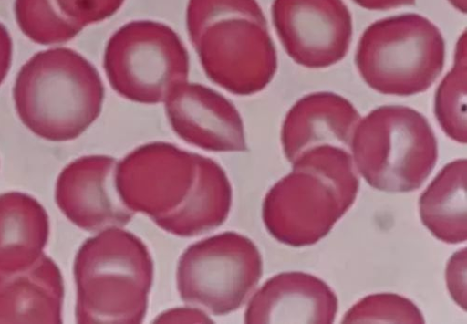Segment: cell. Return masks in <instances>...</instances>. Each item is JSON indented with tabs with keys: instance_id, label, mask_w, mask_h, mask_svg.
<instances>
[{
	"instance_id": "603a6c76",
	"label": "cell",
	"mask_w": 467,
	"mask_h": 324,
	"mask_svg": "<svg viewBox=\"0 0 467 324\" xmlns=\"http://www.w3.org/2000/svg\"><path fill=\"white\" fill-rule=\"evenodd\" d=\"M155 321L209 323L213 320L199 308H176L164 312Z\"/></svg>"
},
{
	"instance_id": "ffe728a7",
	"label": "cell",
	"mask_w": 467,
	"mask_h": 324,
	"mask_svg": "<svg viewBox=\"0 0 467 324\" xmlns=\"http://www.w3.org/2000/svg\"><path fill=\"white\" fill-rule=\"evenodd\" d=\"M60 25L77 37L88 25L116 15L125 0H47Z\"/></svg>"
},
{
	"instance_id": "484cf974",
	"label": "cell",
	"mask_w": 467,
	"mask_h": 324,
	"mask_svg": "<svg viewBox=\"0 0 467 324\" xmlns=\"http://www.w3.org/2000/svg\"><path fill=\"white\" fill-rule=\"evenodd\" d=\"M450 4L458 11L466 14L467 0H449Z\"/></svg>"
},
{
	"instance_id": "7402d4cb",
	"label": "cell",
	"mask_w": 467,
	"mask_h": 324,
	"mask_svg": "<svg viewBox=\"0 0 467 324\" xmlns=\"http://www.w3.org/2000/svg\"><path fill=\"white\" fill-rule=\"evenodd\" d=\"M457 253L450 261L447 280L450 291L456 303L466 310V275L458 276Z\"/></svg>"
},
{
	"instance_id": "8fae6325",
	"label": "cell",
	"mask_w": 467,
	"mask_h": 324,
	"mask_svg": "<svg viewBox=\"0 0 467 324\" xmlns=\"http://www.w3.org/2000/svg\"><path fill=\"white\" fill-rule=\"evenodd\" d=\"M118 164L110 156H84L60 173L55 191L57 205L79 229L89 233L120 229L135 215L120 197Z\"/></svg>"
},
{
	"instance_id": "6da1fadb",
	"label": "cell",
	"mask_w": 467,
	"mask_h": 324,
	"mask_svg": "<svg viewBox=\"0 0 467 324\" xmlns=\"http://www.w3.org/2000/svg\"><path fill=\"white\" fill-rule=\"evenodd\" d=\"M117 184L128 208L181 237L218 228L232 205L230 182L215 161L165 142L126 155L118 164Z\"/></svg>"
},
{
	"instance_id": "2e32d148",
	"label": "cell",
	"mask_w": 467,
	"mask_h": 324,
	"mask_svg": "<svg viewBox=\"0 0 467 324\" xmlns=\"http://www.w3.org/2000/svg\"><path fill=\"white\" fill-rule=\"evenodd\" d=\"M50 223L47 210L21 192L0 194V271L24 269L43 255Z\"/></svg>"
},
{
	"instance_id": "cb8c5ba5",
	"label": "cell",
	"mask_w": 467,
	"mask_h": 324,
	"mask_svg": "<svg viewBox=\"0 0 467 324\" xmlns=\"http://www.w3.org/2000/svg\"><path fill=\"white\" fill-rule=\"evenodd\" d=\"M12 58V40L6 27L0 24V84L10 68Z\"/></svg>"
},
{
	"instance_id": "4fadbf2b",
	"label": "cell",
	"mask_w": 467,
	"mask_h": 324,
	"mask_svg": "<svg viewBox=\"0 0 467 324\" xmlns=\"http://www.w3.org/2000/svg\"><path fill=\"white\" fill-rule=\"evenodd\" d=\"M360 115L343 96L316 92L297 101L287 113L282 130L285 154L292 164L303 153L324 146L351 152Z\"/></svg>"
},
{
	"instance_id": "277c9868",
	"label": "cell",
	"mask_w": 467,
	"mask_h": 324,
	"mask_svg": "<svg viewBox=\"0 0 467 324\" xmlns=\"http://www.w3.org/2000/svg\"><path fill=\"white\" fill-rule=\"evenodd\" d=\"M78 323H140L148 310L153 262L146 245L119 228L78 250L75 266Z\"/></svg>"
},
{
	"instance_id": "44dd1931",
	"label": "cell",
	"mask_w": 467,
	"mask_h": 324,
	"mask_svg": "<svg viewBox=\"0 0 467 324\" xmlns=\"http://www.w3.org/2000/svg\"><path fill=\"white\" fill-rule=\"evenodd\" d=\"M424 322L409 300L392 295L367 298L347 314L343 322Z\"/></svg>"
},
{
	"instance_id": "7a4b0ae2",
	"label": "cell",
	"mask_w": 467,
	"mask_h": 324,
	"mask_svg": "<svg viewBox=\"0 0 467 324\" xmlns=\"http://www.w3.org/2000/svg\"><path fill=\"white\" fill-rule=\"evenodd\" d=\"M293 172L266 194L263 220L278 241L317 243L352 205L358 188L349 151L324 146L298 156Z\"/></svg>"
},
{
	"instance_id": "8992f818",
	"label": "cell",
	"mask_w": 467,
	"mask_h": 324,
	"mask_svg": "<svg viewBox=\"0 0 467 324\" xmlns=\"http://www.w3.org/2000/svg\"><path fill=\"white\" fill-rule=\"evenodd\" d=\"M351 154L367 183L389 192L419 189L438 161V142L423 115L385 106L359 120Z\"/></svg>"
},
{
	"instance_id": "5bb4252c",
	"label": "cell",
	"mask_w": 467,
	"mask_h": 324,
	"mask_svg": "<svg viewBox=\"0 0 467 324\" xmlns=\"http://www.w3.org/2000/svg\"><path fill=\"white\" fill-rule=\"evenodd\" d=\"M337 311V298L321 280L287 273L266 282L251 300L247 323H329Z\"/></svg>"
},
{
	"instance_id": "52a82bcc",
	"label": "cell",
	"mask_w": 467,
	"mask_h": 324,
	"mask_svg": "<svg viewBox=\"0 0 467 324\" xmlns=\"http://www.w3.org/2000/svg\"><path fill=\"white\" fill-rule=\"evenodd\" d=\"M104 68L112 89L133 103H163L174 87L188 81L190 58L177 32L150 20L119 28L106 47Z\"/></svg>"
},
{
	"instance_id": "ac0fdd59",
	"label": "cell",
	"mask_w": 467,
	"mask_h": 324,
	"mask_svg": "<svg viewBox=\"0 0 467 324\" xmlns=\"http://www.w3.org/2000/svg\"><path fill=\"white\" fill-rule=\"evenodd\" d=\"M435 114L451 139L466 144V32L457 43L453 68L437 90Z\"/></svg>"
},
{
	"instance_id": "7c38bea8",
	"label": "cell",
	"mask_w": 467,
	"mask_h": 324,
	"mask_svg": "<svg viewBox=\"0 0 467 324\" xmlns=\"http://www.w3.org/2000/svg\"><path fill=\"white\" fill-rule=\"evenodd\" d=\"M163 103L174 132L185 142L215 152L247 151L239 110L216 90L185 81Z\"/></svg>"
},
{
	"instance_id": "9c48e42d",
	"label": "cell",
	"mask_w": 467,
	"mask_h": 324,
	"mask_svg": "<svg viewBox=\"0 0 467 324\" xmlns=\"http://www.w3.org/2000/svg\"><path fill=\"white\" fill-rule=\"evenodd\" d=\"M193 47L207 77L238 96H251L265 89L278 68L268 25L248 19H227L213 24Z\"/></svg>"
},
{
	"instance_id": "30bf717a",
	"label": "cell",
	"mask_w": 467,
	"mask_h": 324,
	"mask_svg": "<svg viewBox=\"0 0 467 324\" xmlns=\"http://www.w3.org/2000/svg\"><path fill=\"white\" fill-rule=\"evenodd\" d=\"M272 13L284 48L298 65L327 68L348 55L353 22L343 0H275Z\"/></svg>"
},
{
	"instance_id": "5b68a950",
	"label": "cell",
	"mask_w": 467,
	"mask_h": 324,
	"mask_svg": "<svg viewBox=\"0 0 467 324\" xmlns=\"http://www.w3.org/2000/svg\"><path fill=\"white\" fill-rule=\"evenodd\" d=\"M445 57L440 28L422 16L407 14L367 28L358 45L356 65L365 83L378 92L411 96L436 82Z\"/></svg>"
},
{
	"instance_id": "d4e9b609",
	"label": "cell",
	"mask_w": 467,
	"mask_h": 324,
	"mask_svg": "<svg viewBox=\"0 0 467 324\" xmlns=\"http://www.w3.org/2000/svg\"><path fill=\"white\" fill-rule=\"evenodd\" d=\"M360 7L370 11H387L413 5L416 0H354Z\"/></svg>"
},
{
	"instance_id": "9a60e30c",
	"label": "cell",
	"mask_w": 467,
	"mask_h": 324,
	"mask_svg": "<svg viewBox=\"0 0 467 324\" xmlns=\"http://www.w3.org/2000/svg\"><path fill=\"white\" fill-rule=\"evenodd\" d=\"M64 293L60 269L46 254L24 269L0 271V323H60Z\"/></svg>"
},
{
	"instance_id": "3957f363",
	"label": "cell",
	"mask_w": 467,
	"mask_h": 324,
	"mask_svg": "<svg viewBox=\"0 0 467 324\" xmlns=\"http://www.w3.org/2000/svg\"><path fill=\"white\" fill-rule=\"evenodd\" d=\"M17 113L33 134L54 142L80 137L101 114L105 88L93 65L72 49L33 57L15 84Z\"/></svg>"
},
{
	"instance_id": "ba28073f",
	"label": "cell",
	"mask_w": 467,
	"mask_h": 324,
	"mask_svg": "<svg viewBox=\"0 0 467 324\" xmlns=\"http://www.w3.org/2000/svg\"><path fill=\"white\" fill-rule=\"evenodd\" d=\"M261 276L262 258L255 245L237 233H223L182 254L177 281L183 302L223 316L246 303Z\"/></svg>"
},
{
	"instance_id": "e0dca14e",
	"label": "cell",
	"mask_w": 467,
	"mask_h": 324,
	"mask_svg": "<svg viewBox=\"0 0 467 324\" xmlns=\"http://www.w3.org/2000/svg\"><path fill=\"white\" fill-rule=\"evenodd\" d=\"M421 220L438 239L466 241V160L448 164L420 201Z\"/></svg>"
},
{
	"instance_id": "d6986e66",
	"label": "cell",
	"mask_w": 467,
	"mask_h": 324,
	"mask_svg": "<svg viewBox=\"0 0 467 324\" xmlns=\"http://www.w3.org/2000/svg\"><path fill=\"white\" fill-rule=\"evenodd\" d=\"M236 18L268 25L256 0H189L186 25L192 46L209 26Z\"/></svg>"
}]
</instances>
